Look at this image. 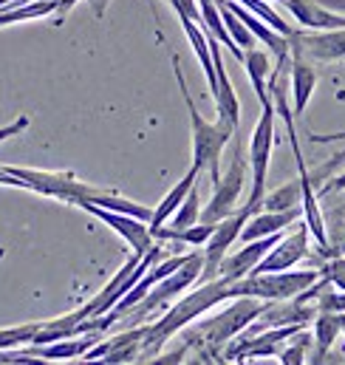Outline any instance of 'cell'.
<instances>
[{"label": "cell", "mask_w": 345, "mask_h": 365, "mask_svg": "<svg viewBox=\"0 0 345 365\" xmlns=\"http://www.w3.org/2000/svg\"><path fill=\"white\" fill-rule=\"evenodd\" d=\"M227 300H232V297H230V280H224V277H212V280L201 283L198 289H192L187 297H181L178 303H172L170 309H168L156 323L148 326V331H145V337H142V354H139V360L156 357V354L162 351V346L170 340L172 334H178V331H181L187 323H192L198 314H204V312H210L212 306L227 303Z\"/></svg>", "instance_id": "1"}, {"label": "cell", "mask_w": 345, "mask_h": 365, "mask_svg": "<svg viewBox=\"0 0 345 365\" xmlns=\"http://www.w3.org/2000/svg\"><path fill=\"white\" fill-rule=\"evenodd\" d=\"M172 74L178 80V88H181L187 113H190V128H192V165L201 173H210L212 184H218V179H221V165H218L221 162V153L232 142V136H235L238 128H232L224 119L210 122V119L201 116V110L192 102V93L187 88V80H184V71H181V60L178 57H172Z\"/></svg>", "instance_id": "2"}, {"label": "cell", "mask_w": 345, "mask_h": 365, "mask_svg": "<svg viewBox=\"0 0 345 365\" xmlns=\"http://www.w3.org/2000/svg\"><path fill=\"white\" fill-rule=\"evenodd\" d=\"M263 306H266V300H258V297H232V300H227V306L215 317L195 326V331L190 334L192 340L187 343V349H198V357L215 360L218 351L230 340H235L258 317Z\"/></svg>", "instance_id": "3"}, {"label": "cell", "mask_w": 345, "mask_h": 365, "mask_svg": "<svg viewBox=\"0 0 345 365\" xmlns=\"http://www.w3.org/2000/svg\"><path fill=\"white\" fill-rule=\"evenodd\" d=\"M9 176L20 179L26 190L40 192V195H51V198H63L68 204H80V201H99L108 190L102 187H91L77 173L71 170H37V168H14V165H0Z\"/></svg>", "instance_id": "4"}, {"label": "cell", "mask_w": 345, "mask_h": 365, "mask_svg": "<svg viewBox=\"0 0 345 365\" xmlns=\"http://www.w3.org/2000/svg\"><path fill=\"white\" fill-rule=\"evenodd\" d=\"M320 269H283V272L247 274L230 283V297H258V300H289L306 292L314 280H320Z\"/></svg>", "instance_id": "5"}, {"label": "cell", "mask_w": 345, "mask_h": 365, "mask_svg": "<svg viewBox=\"0 0 345 365\" xmlns=\"http://www.w3.org/2000/svg\"><path fill=\"white\" fill-rule=\"evenodd\" d=\"M201 272H204V252L187 255V261H184L175 272H170L168 277H162L128 314L136 317V320H145V317H150L153 312L168 309V303H170L175 294H181V292H187L190 286L201 283ZM128 314H125V317H128Z\"/></svg>", "instance_id": "6"}, {"label": "cell", "mask_w": 345, "mask_h": 365, "mask_svg": "<svg viewBox=\"0 0 345 365\" xmlns=\"http://www.w3.org/2000/svg\"><path fill=\"white\" fill-rule=\"evenodd\" d=\"M274 105L263 108V116L255 125L252 142H249V179H252V190L249 198L244 204V210L252 215L260 210V201L266 195V176H269V159H272V148H274Z\"/></svg>", "instance_id": "7"}, {"label": "cell", "mask_w": 345, "mask_h": 365, "mask_svg": "<svg viewBox=\"0 0 345 365\" xmlns=\"http://www.w3.org/2000/svg\"><path fill=\"white\" fill-rule=\"evenodd\" d=\"M247 179H249V156H244L241 148L235 145L227 170L221 173L218 184H212V198H210V204L201 210V221H204V224H218L221 218L232 215L235 207H238V198H241V192H244Z\"/></svg>", "instance_id": "8"}, {"label": "cell", "mask_w": 345, "mask_h": 365, "mask_svg": "<svg viewBox=\"0 0 345 365\" xmlns=\"http://www.w3.org/2000/svg\"><path fill=\"white\" fill-rule=\"evenodd\" d=\"M309 258V227L306 221H294L292 224V232L286 230L283 238L263 255L258 267L252 269V274L258 272H283V269H294L300 261Z\"/></svg>", "instance_id": "9"}, {"label": "cell", "mask_w": 345, "mask_h": 365, "mask_svg": "<svg viewBox=\"0 0 345 365\" xmlns=\"http://www.w3.org/2000/svg\"><path fill=\"white\" fill-rule=\"evenodd\" d=\"M77 207H80V210H86V212H91L93 218H99L102 224H108L116 235H122V238L133 247V252H136V255H145V252H150V250H153L156 238H153V232H150V224H148V221H142V218H136V215H128V212L105 210V207L91 204V201H83V204H77Z\"/></svg>", "instance_id": "10"}, {"label": "cell", "mask_w": 345, "mask_h": 365, "mask_svg": "<svg viewBox=\"0 0 345 365\" xmlns=\"http://www.w3.org/2000/svg\"><path fill=\"white\" fill-rule=\"evenodd\" d=\"M247 218H249V212L241 207V210H235L232 215H227V218H221V221L215 224L212 235H210L207 244H204V272H201V283L218 277V267H221L224 255L230 252V247L238 241V235H241Z\"/></svg>", "instance_id": "11"}, {"label": "cell", "mask_w": 345, "mask_h": 365, "mask_svg": "<svg viewBox=\"0 0 345 365\" xmlns=\"http://www.w3.org/2000/svg\"><path fill=\"white\" fill-rule=\"evenodd\" d=\"M289 46L294 54H303L311 63H334L345 60V29L329 31H292Z\"/></svg>", "instance_id": "12"}, {"label": "cell", "mask_w": 345, "mask_h": 365, "mask_svg": "<svg viewBox=\"0 0 345 365\" xmlns=\"http://www.w3.org/2000/svg\"><path fill=\"white\" fill-rule=\"evenodd\" d=\"M286 232V230H283ZM283 232H274V235H266V238H255V241H247L238 252H227L224 255V261H221V267H218V277H224V280H241V277H247V274H252V269L258 267L260 261H263V255L283 238Z\"/></svg>", "instance_id": "13"}, {"label": "cell", "mask_w": 345, "mask_h": 365, "mask_svg": "<svg viewBox=\"0 0 345 365\" xmlns=\"http://www.w3.org/2000/svg\"><path fill=\"white\" fill-rule=\"evenodd\" d=\"M204 29V26H201ZM207 31V40H210V51H212V66H215V77H218V91L212 93L215 99V110H218V119L230 122L232 128L241 125V102H238V93L230 83V74H227V66H224V57H221V46L215 40V34L210 29Z\"/></svg>", "instance_id": "14"}, {"label": "cell", "mask_w": 345, "mask_h": 365, "mask_svg": "<svg viewBox=\"0 0 345 365\" xmlns=\"http://www.w3.org/2000/svg\"><path fill=\"white\" fill-rule=\"evenodd\" d=\"M303 218V207H292V210H258L247 218L244 230H241V241H255V238H266V235H274V232H283L289 230L294 221Z\"/></svg>", "instance_id": "15"}, {"label": "cell", "mask_w": 345, "mask_h": 365, "mask_svg": "<svg viewBox=\"0 0 345 365\" xmlns=\"http://www.w3.org/2000/svg\"><path fill=\"white\" fill-rule=\"evenodd\" d=\"M283 6L292 11V17L311 31H329V29H345V14L326 9L317 0H283Z\"/></svg>", "instance_id": "16"}, {"label": "cell", "mask_w": 345, "mask_h": 365, "mask_svg": "<svg viewBox=\"0 0 345 365\" xmlns=\"http://www.w3.org/2000/svg\"><path fill=\"white\" fill-rule=\"evenodd\" d=\"M289 86H292V96H294V116L306 113V105L314 93L317 86V68L311 66V60H306L303 54L292 51V68H289Z\"/></svg>", "instance_id": "17"}, {"label": "cell", "mask_w": 345, "mask_h": 365, "mask_svg": "<svg viewBox=\"0 0 345 365\" xmlns=\"http://www.w3.org/2000/svg\"><path fill=\"white\" fill-rule=\"evenodd\" d=\"M198 179H201V170H198L195 165H190V168H187V173H184V176H181L175 184H172L170 192H168V195H165V198L156 204V210L150 212V221H148V224H150V232H156L159 227H165V224L170 221V215L178 210V204L187 198V192H190V190L198 184ZM153 238H156V235H153Z\"/></svg>", "instance_id": "18"}, {"label": "cell", "mask_w": 345, "mask_h": 365, "mask_svg": "<svg viewBox=\"0 0 345 365\" xmlns=\"http://www.w3.org/2000/svg\"><path fill=\"white\" fill-rule=\"evenodd\" d=\"M102 340V331H88V334H74V337H63L46 346H29L40 360H74L83 357L88 349H93Z\"/></svg>", "instance_id": "19"}, {"label": "cell", "mask_w": 345, "mask_h": 365, "mask_svg": "<svg viewBox=\"0 0 345 365\" xmlns=\"http://www.w3.org/2000/svg\"><path fill=\"white\" fill-rule=\"evenodd\" d=\"M345 331V312H317L314 314V354L311 363H323L334 340Z\"/></svg>", "instance_id": "20"}, {"label": "cell", "mask_w": 345, "mask_h": 365, "mask_svg": "<svg viewBox=\"0 0 345 365\" xmlns=\"http://www.w3.org/2000/svg\"><path fill=\"white\" fill-rule=\"evenodd\" d=\"M181 20V29L204 68V77H207V86H210V93L218 91V77H215V66H212V51H210V40H207V31L201 29L198 20H190V17H178Z\"/></svg>", "instance_id": "21"}, {"label": "cell", "mask_w": 345, "mask_h": 365, "mask_svg": "<svg viewBox=\"0 0 345 365\" xmlns=\"http://www.w3.org/2000/svg\"><path fill=\"white\" fill-rule=\"evenodd\" d=\"M244 68H247V74H249V83H252V88H255V96H258V102L266 108V105H272V96H269V74H272V60H269V54L266 51H260V48H247L244 51Z\"/></svg>", "instance_id": "22"}, {"label": "cell", "mask_w": 345, "mask_h": 365, "mask_svg": "<svg viewBox=\"0 0 345 365\" xmlns=\"http://www.w3.org/2000/svg\"><path fill=\"white\" fill-rule=\"evenodd\" d=\"M201 221V195H198V184L187 192V198L178 204V210L170 215V221L165 224V227H159L153 235H156V241H165V235H170V232H178V230H187V227H192V224H198Z\"/></svg>", "instance_id": "23"}, {"label": "cell", "mask_w": 345, "mask_h": 365, "mask_svg": "<svg viewBox=\"0 0 345 365\" xmlns=\"http://www.w3.org/2000/svg\"><path fill=\"white\" fill-rule=\"evenodd\" d=\"M57 0H26V3H11L0 9V29L23 20H40V17H54Z\"/></svg>", "instance_id": "24"}, {"label": "cell", "mask_w": 345, "mask_h": 365, "mask_svg": "<svg viewBox=\"0 0 345 365\" xmlns=\"http://www.w3.org/2000/svg\"><path fill=\"white\" fill-rule=\"evenodd\" d=\"M292 207H303V184H300V176L294 182L266 192L263 201H260V210H292Z\"/></svg>", "instance_id": "25"}, {"label": "cell", "mask_w": 345, "mask_h": 365, "mask_svg": "<svg viewBox=\"0 0 345 365\" xmlns=\"http://www.w3.org/2000/svg\"><path fill=\"white\" fill-rule=\"evenodd\" d=\"M40 326H43V320H31V323H20V326L0 329V351L31 346V340H34L37 331H40Z\"/></svg>", "instance_id": "26"}, {"label": "cell", "mask_w": 345, "mask_h": 365, "mask_svg": "<svg viewBox=\"0 0 345 365\" xmlns=\"http://www.w3.org/2000/svg\"><path fill=\"white\" fill-rule=\"evenodd\" d=\"M238 3H241V6H247L252 14H258L260 20H266V23H269L272 29H277L280 34H286V37H289V34L294 31V29H292V26H289V23H286V20L272 9V6H269V0H238Z\"/></svg>", "instance_id": "27"}, {"label": "cell", "mask_w": 345, "mask_h": 365, "mask_svg": "<svg viewBox=\"0 0 345 365\" xmlns=\"http://www.w3.org/2000/svg\"><path fill=\"white\" fill-rule=\"evenodd\" d=\"M212 230H215V224H204V221H198V224H192V227H187V230H178V232L165 235V241L187 244V247H204L207 238L212 235Z\"/></svg>", "instance_id": "28"}, {"label": "cell", "mask_w": 345, "mask_h": 365, "mask_svg": "<svg viewBox=\"0 0 345 365\" xmlns=\"http://www.w3.org/2000/svg\"><path fill=\"white\" fill-rule=\"evenodd\" d=\"M309 343H311V334L306 331V329H300L297 331V340L292 343V346H286V349H280V363L283 365H300L306 363V349H309Z\"/></svg>", "instance_id": "29"}, {"label": "cell", "mask_w": 345, "mask_h": 365, "mask_svg": "<svg viewBox=\"0 0 345 365\" xmlns=\"http://www.w3.org/2000/svg\"><path fill=\"white\" fill-rule=\"evenodd\" d=\"M320 272H323V277H326L331 286H337V289L345 292V258H331Z\"/></svg>", "instance_id": "30"}, {"label": "cell", "mask_w": 345, "mask_h": 365, "mask_svg": "<svg viewBox=\"0 0 345 365\" xmlns=\"http://www.w3.org/2000/svg\"><path fill=\"white\" fill-rule=\"evenodd\" d=\"M172 6V11L178 17H190V20H201V11H198V3L195 0H168Z\"/></svg>", "instance_id": "31"}, {"label": "cell", "mask_w": 345, "mask_h": 365, "mask_svg": "<svg viewBox=\"0 0 345 365\" xmlns=\"http://www.w3.org/2000/svg\"><path fill=\"white\" fill-rule=\"evenodd\" d=\"M29 125H31V119H29V116H17L14 122H9V125H3V128H0V145H3L6 139H11V136H17V133H23V130H29Z\"/></svg>", "instance_id": "32"}, {"label": "cell", "mask_w": 345, "mask_h": 365, "mask_svg": "<svg viewBox=\"0 0 345 365\" xmlns=\"http://www.w3.org/2000/svg\"><path fill=\"white\" fill-rule=\"evenodd\" d=\"M77 3H80V0H60V3H57V11H54V17H57L54 23H57V26H63V23H66V17H68V11H71Z\"/></svg>", "instance_id": "33"}, {"label": "cell", "mask_w": 345, "mask_h": 365, "mask_svg": "<svg viewBox=\"0 0 345 365\" xmlns=\"http://www.w3.org/2000/svg\"><path fill=\"white\" fill-rule=\"evenodd\" d=\"M309 139H311L314 145H329V142L345 139V130H340V133H309Z\"/></svg>", "instance_id": "34"}, {"label": "cell", "mask_w": 345, "mask_h": 365, "mask_svg": "<svg viewBox=\"0 0 345 365\" xmlns=\"http://www.w3.org/2000/svg\"><path fill=\"white\" fill-rule=\"evenodd\" d=\"M337 190H345V173H340L337 179H331V182L323 187V192H337Z\"/></svg>", "instance_id": "35"}, {"label": "cell", "mask_w": 345, "mask_h": 365, "mask_svg": "<svg viewBox=\"0 0 345 365\" xmlns=\"http://www.w3.org/2000/svg\"><path fill=\"white\" fill-rule=\"evenodd\" d=\"M11 3H26V0H0V9H6V6H11Z\"/></svg>", "instance_id": "36"}, {"label": "cell", "mask_w": 345, "mask_h": 365, "mask_svg": "<svg viewBox=\"0 0 345 365\" xmlns=\"http://www.w3.org/2000/svg\"><path fill=\"white\" fill-rule=\"evenodd\" d=\"M3 255H6V250H3V247H0V258H3Z\"/></svg>", "instance_id": "37"}, {"label": "cell", "mask_w": 345, "mask_h": 365, "mask_svg": "<svg viewBox=\"0 0 345 365\" xmlns=\"http://www.w3.org/2000/svg\"><path fill=\"white\" fill-rule=\"evenodd\" d=\"M57 3H60V0H57Z\"/></svg>", "instance_id": "38"}, {"label": "cell", "mask_w": 345, "mask_h": 365, "mask_svg": "<svg viewBox=\"0 0 345 365\" xmlns=\"http://www.w3.org/2000/svg\"><path fill=\"white\" fill-rule=\"evenodd\" d=\"M343 156H345V153H343Z\"/></svg>", "instance_id": "39"}]
</instances>
